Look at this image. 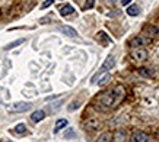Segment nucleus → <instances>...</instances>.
<instances>
[{
	"label": "nucleus",
	"mask_w": 159,
	"mask_h": 142,
	"mask_svg": "<svg viewBox=\"0 0 159 142\" xmlns=\"http://www.w3.org/2000/svg\"><path fill=\"white\" fill-rule=\"evenodd\" d=\"M44 118H45V112H44V110H37V112H34V113L31 115V120L35 123L41 122Z\"/></svg>",
	"instance_id": "10"
},
{
	"label": "nucleus",
	"mask_w": 159,
	"mask_h": 142,
	"mask_svg": "<svg viewBox=\"0 0 159 142\" xmlns=\"http://www.w3.org/2000/svg\"><path fill=\"white\" fill-rule=\"evenodd\" d=\"M6 142H10V141H6Z\"/></svg>",
	"instance_id": "28"
},
{
	"label": "nucleus",
	"mask_w": 159,
	"mask_h": 142,
	"mask_svg": "<svg viewBox=\"0 0 159 142\" xmlns=\"http://www.w3.org/2000/svg\"><path fill=\"white\" fill-rule=\"evenodd\" d=\"M139 73H140V76H145V77H150L153 74V73H150V70H146V68H140Z\"/></svg>",
	"instance_id": "17"
},
{
	"label": "nucleus",
	"mask_w": 159,
	"mask_h": 142,
	"mask_svg": "<svg viewBox=\"0 0 159 142\" xmlns=\"http://www.w3.org/2000/svg\"><path fill=\"white\" fill-rule=\"evenodd\" d=\"M63 103V100H60V102H57V103H54L53 106H51V112H56V110L60 107V104Z\"/></svg>",
	"instance_id": "21"
},
{
	"label": "nucleus",
	"mask_w": 159,
	"mask_h": 142,
	"mask_svg": "<svg viewBox=\"0 0 159 142\" xmlns=\"http://www.w3.org/2000/svg\"><path fill=\"white\" fill-rule=\"evenodd\" d=\"M75 13V9H73V6L70 5H64L60 7V15L61 16H69V15H72Z\"/></svg>",
	"instance_id": "11"
},
{
	"label": "nucleus",
	"mask_w": 159,
	"mask_h": 142,
	"mask_svg": "<svg viewBox=\"0 0 159 142\" xmlns=\"http://www.w3.org/2000/svg\"><path fill=\"white\" fill-rule=\"evenodd\" d=\"M130 2H131V0H121V5H123V6H127L129 3H130Z\"/></svg>",
	"instance_id": "24"
},
{
	"label": "nucleus",
	"mask_w": 159,
	"mask_h": 142,
	"mask_svg": "<svg viewBox=\"0 0 159 142\" xmlns=\"http://www.w3.org/2000/svg\"><path fill=\"white\" fill-rule=\"evenodd\" d=\"M77 104H79V103H72V104H70V106H69V110H70V112H72V110L77 109V107H79V106H77Z\"/></svg>",
	"instance_id": "23"
},
{
	"label": "nucleus",
	"mask_w": 159,
	"mask_h": 142,
	"mask_svg": "<svg viewBox=\"0 0 159 142\" xmlns=\"http://www.w3.org/2000/svg\"><path fill=\"white\" fill-rule=\"evenodd\" d=\"M131 57L134 58V60H137V61H145L146 58H148V51H146L145 48H136L131 52Z\"/></svg>",
	"instance_id": "5"
},
{
	"label": "nucleus",
	"mask_w": 159,
	"mask_h": 142,
	"mask_svg": "<svg viewBox=\"0 0 159 142\" xmlns=\"http://www.w3.org/2000/svg\"><path fill=\"white\" fill-rule=\"evenodd\" d=\"M25 131H26V126H25L24 123H19V125L15 126V133H24Z\"/></svg>",
	"instance_id": "16"
},
{
	"label": "nucleus",
	"mask_w": 159,
	"mask_h": 142,
	"mask_svg": "<svg viewBox=\"0 0 159 142\" xmlns=\"http://www.w3.org/2000/svg\"><path fill=\"white\" fill-rule=\"evenodd\" d=\"M156 138H158V141H159V132H158V135H156Z\"/></svg>",
	"instance_id": "27"
},
{
	"label": "nucleus",
	"mask_w": 159,
	"mask_h": 142,
	"mask_svg": "<svg viewBox=\"0 0 159 142\" xmlns=\"http://www.w3.org/2000/svg\"><path fill=\"white\" fill-rule=\"evenodd\" d=\"M127 13L130 15V16H137V15L140 13V7L137 5H133L130 6L129 9H127Z\"/></svg>",
	"instance_id": "14"
},
{
	"label": "nucleus",
	"mask_w": 159,
	"mask_h": 142,
	"mask_svg": "<svg viewBox=\"0 0 159 142\" xmlns=\"http://www.w3.org/2000/svg\"><path fill=\"white\" fill-rule=\"evenodd\" d=\"M125 97V89L123 86H116L114 89L107 90L105 93H102L98 97V103L99 106H104L102 110H110V109H116L118 103Z\"/></svg>",
	"instance_id": "1"
},
{
	"label": "nucleus",
	"mask_w": 159,
	"mask_h": 142,
	"mask_svg": "<svg viewBox=\"0 0 159 142\" xmlns=\"http://www.w3.org/2000/svg\"><path fill=\"white\" fill-rule=\"evenodd\" d=\"M116 65V60H114V57L112 55H110V57L105 60V62L101 65V68H99V73H105V71L111 70L112 67Z\"/></svg>",
	"instance_id": "7"
},
{
	"label": "nucleus",
	"mask_w": 159,
	"mask_h": 142,
	"mask_svg": "<svg viewBox=\"0 0 159 142\" xmlns=\"http://www.w3.org/2000/svg\"><path fill=\"white\" fill-rule=\"evenodd\" d=\"M53 3H54V0H45L43 5H41V9H47V7H50Z\"/></svg>",
	"instance_id": "18"
},
{
	"label": "nucleus",
	"mask_w": 159,
	"mask_h": 142,
	"mask_svg": "<svg viewBox=\"0 0 159 142\" xmlns=\"http://www.w3.org/2000/svg\"><path fill=\"white\" fill-rule=\"evenodd\" d=\"M118 13H120L118 10H114V12H111V13H110V16H117Z\"/></svg>",
	"instance_id": "25"
},
{
	"label": "nucleus",
	"mask_w": 159,
	"mask_h": 142,
	"mask_svg": "<svg viewBox=\"0 0 159 142\" xmlns=\"http://www.w3.org/2000/svg\"><path fill=\"white\" fill-rule=\"evenodd\" d=\"M110 141H111V135L108 132H105V133H102L101 136L98 138L97 142H110Z\"/></svg>",
	"instance_id": "15"
},
{
	"label": "nucleus",
	"mask_w": 159,
	"mask_h": 142,
	"mask_svg": "<svg viewBox=\"0 0 159 142\" xmlns=\"http://www.w3.org/2000/svg\"><path fill=\"white\" fill-rule=\"evenodd\" d=\"M149 42H150V39L145 38V36H137V38L131 39L130 45L133 48H142V47H146V45H148Z\"/></svg>",
	"instance_id": "6"
},
{
	"label": "nucleus",
	"mask_w": 159,
	"mask_h": 142,
	"mask_svg": "<svg viewBox=\"0 0 159 142\" xmlns=\"http://www.w3.org/2000/svg\"><path fill=\"white\" fill-rule=\"evenodd\" d=\"M73 136H75V132H73L72 129H69L67 132L64 133V138H73Z\"/></svg>",
	"instance_id": "22"
},
{
	"label": "nucleus",
	"mask_w": 159,
	"mask_h": 142,
	"mask_svg": "<svg viewBox=\"0 0 159 142\" xmlns=\"http://www.w3.org/2000/svg\"><path fill=\"white\" fill-rule=\"evenodd\" d=\"M98 36H99V38H102L104 41H107V42H110V41H111V39L108 38V35H107L105 32H99V33H98Z\"/></svg>",
	"instance_id": "20"
},
{
	"label": "nucleus",
	"mask_w": 159,
	"mask_h": 142,
	"mask_svg": "<svg viewBox=\"0 0 159 142\" xmlns=\"http://www.w3.org/2000/svg\"><path fill=\"white\" fill-rule=\"evenodd\" d=\"M31 107H32V104L29 102H18V103L10 104L7 110L12 112V113H24V112H28Z\"/></svg>",
	"instance_id": "2"
},
{
	"label": "nucleus",
	"mask_w": 159,
	"mask_h": 142,
	"mask_svg": "<svg viewBox=\"0 0 159 142\" xmlns=\"http://www.w3.org/2000/svg\"><path fill=\"white\" fill-rule=\"evenodd\" d=\"M95 5V0H86V5H85V9H92Z\"/></svg>",
	"instance_id": "19"
},
{
	"label": "nucleus",
	"mask_w": 159,
	"mask_h": 142,
	"mask_svg": "<svg viewBox=\"0 0 159 142\" xmlns=\"http://www.w3.org/2000/svg\"><path fill=\"white\" fill-rule=\"evenodd\" d=\"M24 42H25V39H24V38H22V39H18V41H13V42L7 44V45L5 47V49H6V51H9V49H13L15 47H19L20 44H24Z\"/></svg>",
	"instance_id": "13"
},
{
	"label": "nucleus",
	"mask_w": 159,
	"mask_h": 142,
	"mask_svg": "<svg viewBox=\"0 0 159 142\" xmlns=\"http://www.w3.org/2000/svg\"><path fill=\"white\" fill-rule=\"evenodd\" d=\"M130 142H150V136L148 133L142 132V131H136V132L131 135Z\"/></svg>",
	"instance_id": "4"
},
{
	"label": "nucleus",
	"mask_w": 159,
	"mask_h": 142,
	"mask_svg": "<svg viewBox=\"0 0 159 142\" xmlns=\"http://www.w3.org/2000/svg\"><path fill=\"white\" fill-rule=\"evenodd\" d=\"M66 126H67V120H66V119H58L57 122H56V128H54V132L58 133L63 128H66Z\"/></svg>",
	"instance_id": "12"
},
{
	"label": "nucleus",
	"mask_w": 159,
	"mask_h": 142,
	"mask_svg": "<svg viewBox=\"0 0 159 142\" xmlns=\"http://www.w3.org/2000/svg\"><path fill=\"white\" fill-rule=\"evenodd\" d=\"M99 126H101V123H99V120L95 118H89L83 122L85 131H97V129H99Z\"/></svg>",
	"instance_id": "3"
},
{
	"label": "nucleus",
	"mask_w": 159,
	"mask_h": 142,
	"mask_svg": "<svg viewBox=\"0 0 159 142\" xmlns=\"http://www.w3.org/2000/svg\"><path fill=\"white\" fill-rule=\"evenodd\" d=\"M107 2H108V3H110V5H114V3H116L117 0H107Z\"/></svg>",
	"instance_id": "26"
},
{
	"label": "nucleus",
	"mask_w": 159,
	"mask_h": 142,
	"mask_svg": "<svg viewBox=\"0 0 159 142\" xmlns=\"http://www.w3.org/2000/svg\"><path fill=\"white\" fill-rule=\"evenodd\" d=\"M125 139V131L124 129H117L114 135H112V141L114 142H124Z\"/></svg>",
	"instance_id": "9"
},
{
	"label": "nucleus",
	"mask_w": 159,
	"mask_h": 142,
	"mask_svg": "<svg viewBox=\"0 0 159 142\" xmlns=\"http://www.w3.org/2000/svg\"><path fill=\"white\" fill-rule=\"evenodd\" d=\"M58 31H60L61 33H64L66 36H70V38H76L77 36L76 31H75L73 28H70V26H66V25H64V26H58Z\"/></svg>",
	"instance_id": "8"
}]
</instances>
